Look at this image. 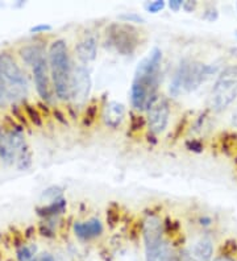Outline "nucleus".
<instances>
[{
  "label": "nucleus",
  "instance_id": "obj_18",
  "mask_svg": "<svg viewBox=\"0 0 237 261\" xmlns=\"http://www.w3.org/2000/svg\"><path fill=\"white\" fill-rule=\"evenodd\" d=\"M65 210H66V201L63 198H58V199L51 202L50 204L37 208L38 214L42 215V217H54V215L65 213Z\"/></svg>",
  "mask_w": 237,
  "mask_h": 261
},
{
  "label": "nucleus",
  "instance_id": "obj_5",
  "mask_svg": "<svg viewBox=\"0 0 237 261\" xmlns=\"http://www.w3.org/2000/svg\"><path fill=\"white\" fill-rule=\"evenodd\" d=\"M237 98V65L225 67L218 76L211 93V107L220 112Z\"/></svg>",
  "mask_w": 237,
  "mask_h": 261
},
{
  "label": "nucleus",
  "instance_id": "obj_36",
  "mask_svg": "<svg viewBox=\"0 0 237 261\" xmlns=\"http://www.w3.org/2000/svg\"><path fill=\"white\" fill-rule=\"evenodd\" d=\"M232 123H233V125H236L237 127V109L234 110L233 115H232Z\"/></svg>",
  "mask_w": 237,
  "mask_h": 261
},
{
  "label": "nucleus",
  "instance_id": "obj_3",
  "mask_svg": "<svg viewBox=\"0 0 237 261\" xmlns=\"http://www.w3.org/2000/svg\"><path fill=\"white\" fill-rule=\"evenodd\" d=\"M214 71L215 69L202 62L189 60L182 61L170 83V94L173 96H179L180 94L194 91Z\"/></svg>",
  "mask_w": 237,
  "mask_h": 261
},
{
  "label": "nucleus",
  "instance_id": "obj_22",
  "mask_svg": "<svg viewBox=\"0 0 237 261\" xmlns=\"http://www.w3.org/2000/svg\"><path fill=\"white\" fill-rule=\"evenodd\" d=\"M119 210L116 208L115 204L110 207L107 210V222L111 227H115L117 223H119Z\"/></svg>",
  "mask_w": 237,
  "mask_h": 261
},
{
  "label": "nucleus",
  "instance_id": "obj_7",
  "mask_svg": "<svg viewBox=\"0 0 237 261\" xmlns=\"http://www.w3.org/2000/svg\"><path fill=\"white\" fill-rule=\"evenodd\" d=\"M25 148V140L19 128L0 127V157L7 164H12L17 161L20 153Z\"/></svg>",
  "mask_w": 237,
  "mask_h": 261
},
{
  "label": "nucleus",
  "instance_id": "obj_34",
  "mask_svg": "<svg viewBox=\"0 0 237 261\" xmlns=\"http://www.w3.org/2000/svg\"><path fill=\"white\" fill-rule=\"evenodd\" d=\"M179 261H196V260H194V258L190 256V253L183 252V253H180L179 255Z\"/></svg>",
  "mask_w": 237,
  "mask_h": 261
},
{
  "label": "nucleus",
  "instance_id": "obj_15",
  "mask_svg": "<svg viewBox=\"0 0 237 261\" xmlns=\"http://www.w3.org/2000/svg\"><path fill=\"white\" fill-rule=\"evenodd\" d=\"M146 261H179V256L171 252L168 243L162 242L152 248H146Z\"/></svg>",
  "mask_w": 237,
  "mask_h": 261
},
{
  "label": "nucleus",
  "instance_id": "obj_25",
  "mask_svg": "<svg viewBox=\"0 0 237 261\" xmlns=\"http://www.w3.org/2000/svg\"><path fill=\"white\" fill-rule=\"evenodd\" d=\"M120 19L124 20V22H144V17L137 15V13H124L120 15Z\"/></svg>",
  "mask_w": 237,
  "mask_h": 261
},
{
  "label": "nucleus",
  "instance_id": "obj_12",
  "mask_svg": "<svg viewBox=\"0 0 237 261\" xmlns=\"http://www.w3.org/2000/svg\"><path fill=\"white\" fill-rule=\"evenodd\" d=\"M125 118V107L119 102H110L103 110V120L110 128H117Z\"/></svg>",
  "mask_w": 237,
  "mask_h": 261
},
{
  "label": "nucleus",
  "instance_id": "obj_24",
  "mask_svg": "<svg viewBox=\"0 0 237 261\" xmlns=\"http://www.w3.org/2000/svg\"><path fill=\"white\" fill-rule=\"evenodd\" d=\"M145 124V121H144V118L142 116H139V115H132V118H130V128L132 130H140Z\"/></svg>",
  "mask_w": 237,
  "mask_h": 261
},
{
  "label": "nucleus",
  "instance_id": "obj_23",
  "mask_svg": "<svg viewBox=\"0 0 237 261\" xmlns=\"http://www.w3.org/2000/svg\"><path fill=\"white\" fill-rule=\"evenodd\" d=\"M146 11L148 12H152V13H157L160 11H162L165 8V2L162 0H155V2H150L145 6Z\"/></svg>",
  "mask_w": 237,
  "mask_h": 261
},
{
  "label": "nucleus",
  "instance_id": "obj_38",
  "mask_svg": "<svg viewBox=\"0 0 237 261\" xmlns=\"http://www.w3.org/2000/svg\"><path fill=\"white\" fill-rule=\"evenodd\" d=\"M236 10H237V3H236Z\"/></svg>",
  "mask_w": 237,
  "mask_h": 261
},
{
  "label": "nucleus",
  "instance_id": "obj_6",
  "mask_svg": "<svg viewBox=\"0 0 237 261\" xmlns=\"http://www.w3.org/2000/svg\"><path fill=\"white\" fill-rule=\"evenodd\" d=\"M107 40L119 53L130 56L140 44V33L128 22H114L107 28Z\"/></svg>",
  "mask_w": 237,
  "mask_h": 261
},
{
  "label": "nucleus",
  "instance_id": "obj_11",
  "mask_svg": "<svg viewBox=\"0 0 237 261\" xmlns=\"http://www.w3.org/2000/svg\"><path fill=\"white\" fill-rule=\"evenodd\" d=\"M164 223L161 219L154 215H150L145 219L142 224V233H144V242L145 248H152L160 243H162V233H164Z\"/></svg>",
  "mask_w": 237,
  "mask_h": 261
},
{
  "label": "nucleus",
  "instance_id": "obj_32",
  "mask_svg": "<svg viewBox=\"0 0 237 261\" xmlns=\"http://www.w3.org/2000/svg\"><path fill=\"white\" fill-rule=\"evenodd\" d=\"M50 25H45V24H41V25H36L31 29V32L38 33V32H46V31H50Z\"/></svg>",
  "mask_w": 237,
  "mask_h": 261
},
{
  "label": "nucleus",
  "instance_id": "obj_28",
  "mask_svg": "<svg viewBox=\"0 0 237 261\" xmlns=\"http://www.w3.org/2000/svg\"><path fill=\"white\" fill-rule=\"evenodd\" d=\"M31 261H56V260H54V257L50 255V253H45L44 252V253H38V255H36Z\"/></svg>",
  "mask_w": 237,
  "mask_h": 261
},
{
  "label": "nucleus",
  "instance_id": "obj_20",
  "mask_svg": "<svg viewBox=\"0 0 237 261\" xmlns=\"http://www.w3.org/2000/svg\"><path fill=\"white\" fill-rule=\"evenodd\" d=\"M31 165V152L28 150V148H24L21 153L17 157V168L19 169H27Z\"/></svg>",
  "mask_w": 237,
  "mask_h": 261
},
{
  "label": "nucleus",
  "instance_id": "obj_4",
  "mask_svg": "<svg viewBox=\"0 0 237 261\" xmlns=\"http://www.w3.org/2000/svg\"><path fill=\"white\" fill-rule=\"evenodd\" d=\"M0 89L4 98L12 100L25 98L28 89L25 75L8 53H0Z\"/></svg>",
  "mask_w": 237,
  "mask_h": 261
},
{
  "label": "nucleus",
  "instance_id": "obj_14",
  "mask_svg": "<svg viewBox=\"0 0 237 261\" xmlns=\"http://www.w3.org/2000/svg\"><path fill=\"white\" fill-rule=\"evenodd\" d=\"M96 50H98L96 40L92 36H86L75 46L76 56L83 64H89V62L94 61L96 58Z\"/></svg>",
  "mask_w": 237,
  "mask_h": 261
},
{
  "label": "nucleus",
  "instance_id": "obj_8",
  "mask_svg": "<svg viewBox=\"0 0 237 261\" xmlns=\"http://www.w3.org/2000/svg\"><path fill=\"white\" fill-rule=\"evenodd\" d=\"M91 90V76L87 69L83 66L73 67L71 86H70V99L75 106H83L90 95Z\"/></svg>",
  "mask_w": 237,
  "mask_h": 261
},
{
  "label": "nucleus",
  "instance_id": "obj_31",
  "mask_svg": "<svg viewBox=\"0 0 237 261\" xmlns=\"http://www.w3.org/2000/svg\"><path fill=\"white\" fill-rule=\"evenodd\" d=\"M183 6V2L182 0H170L169 2V7H170L173 11H179V8H182Z\"/></svg>",
  "mask_w": 237,
  "mask_h": 261
},
{
  "label": "nucleus",
  "instance_id": "obj_13",
  "mask_svg": "<svg viewBox=\"0 0 237 261\" xmlns=\"http://www.w3.org/2000/svg\"><path fill=\"white\" fill-rule=\"evenodd\" d=\"M74 232L81 239H92L96 236H100L103 232V224L99 219H90L89 222H76L74 224Z\"/></svg>",
  "mask_w": 237,
  "mask_h": 261
},
{
  "label": "nucleus",
  "instance_id": "obj_37",
  "mask_svg": "<svg viewBox=\"0 0 237 261\" xmlns=\"http://www.w3.org/2000/svg\"><path fill=\"white\" fill-rule=\"evenodd\" d=\"M4 98V95H3V91H2V89H0V100H2V99Z\"/></svg>",
  "mask_w": 237,
  "mask_h": 261
},
{
  "label": "nucleus",
  "instance_id": "obj_35",
  "mask_svg": "<svg viewBox=\"0 0 237 261\" xmlns=\"http://www.w3.org/2000/svg\"><path fill=\"white\" fill-rule=\"evenodd\" d=\"M214 261H236V260H234V258H232L231 256H223V255H221V256H219V257H216Z\"/></svg>",
  "mask_w": 237,
  "mask_h": 261
},
{
  "label": "nucleus",
  "instance_id": "obj_27",
  "mask_svg": "<svg viewBox=\"0 0 237 261\" xmlns=\"http://www.w3.org/2000/svg\"><path fill=\"white\" fill-rule=\"evenodd\" d=\"M223 251H224L223 256H231L232 253H234L237 251L236 242L234 240H228L224 244V247H223Z\"/></svg>",
  "mask_w": 237,
  "mask_h": 261
},
{
  "label": "nucleus",
  "instance_id": "obj_2",
  "mask_svg": "<svg viewBox=\"0 0 237 261\" xmlns=\"http://www.w3.org/2000/svg\"><path fill=\"white\" fill-rule=\"evenodd\" d=\"M49 66L54 83V91L62 100L70 99V86L73 66L70 62L67 45L63 40H57L49 49Z\"/></svg>",
  "mask_w": 237,
  "mask_h": 261
},
{
  "label": "nucleus",
  "instance_id": "obj_9",
  "mask_svg": "<svg viewBox=\"0 0 237 261\" xmlns=\"http://www.w3.org/2000/svg\"><path fill=\"white\" fill-rule=\"evenodd\" d=\"M170 116V106L165 98H157L148 109V125L154 135L164 132L168 127Z\"/></svg>",
  "mask_w": 237,
  "mask_h": 261
},
{
  "label": "nucleus",
  "instance_id": "obj_29",
  "mask_svg": "<svg viewBox=\"0 0 237 261\" xmlns=\"http://www.w3.org/2000/svg\"><path fill=\"white\" fill-rule=\"evenodd\" d=\"M186 145H187V148H189L190 150H194V152H200V150L203 149L202 143H199V141H196V140L189 141Z\"/></svg>",
  "mask_w": 237,
  "mask_h": 261
},
{
  "label": "nucleus",
  "instance_id": "obj_17",
  "mask_svg": "<svg viewBox=\"0 0 237 261\" xmlns=\"http://www.w3.org/2000/svg\"><path fill=\"white\" fill-rule=\"evenodd\" d=\"M20 56L24 61H25L28 65H32V66H35L37 64L38 61L44 58V51L40 46L37 45H31V46H25V48H22L20 50Z\"/></svg>",
  "mask_w": 237,
  "mask_h": 261
},
{
  "label": "nucleus",
  "instance_id": "obj_33",
  "mask_svg": "<svg viewBox=\"0 0 237 261\" xmlns=\"http://www.w3.org/2000/svg\"><path fill=\"white\" fill-rule=\"evenodd\" d=\"M204 19L209 20V21H214V20L218 19V11L216 10H209L204 13Z\"/></svg>",
  "mask_w": 237,
  "mask_h": 261
},
{
  "label": "nucleus",
  "instance_id": "obj_16",
  "mask_svg": "<svg viewBox=\"0 0 237 261\" xmlns=\"http://www.w3.org/2000/svg\"><path fill=\"white\" fill-rule=\"evenodd\" d=\"M190 256L196 261H211L214 256V244L209 239H200L194 244Z\"/></svg>",
  "mask_w": 237,
  "mask_h": 261
},
{
  "label": "nucleus",
  "instance_id": "obj_30",
  "mask_svg": "<svg viewBox=\"0 0 237 261\" xmlns=\"http://www.w3.org/2000/svg\"><path fill=\"white\" fill-rule=\"evenodd\" d=\"M186 12H193L196 8V2H193V0H187V2H183V6H182Z\"/></svg>",
  "mask_w": 237,
  "mask_h": 261
},
{
  "label": "nucleus",
  "instance_id": "obj_19",
  "mask_svg": "<svg viewBox=\"0 0 237 261\" xmlns=\"http://www.w3.org/2000/svg\"><path fill=\"white\" fill-rule=\"evenodd\" d=\"M36 245H21L17 249V260L19 261H31L35 257L36 253Z\"/></svg>",
  "mask_w": 237,
  "mask_h": 261
},
{
  "label": "nucleus",
  "instance_id": "obj_21",
  "mask_svg": "<svg viewBox=\"0 0 237 261\" xmlns=\"http://www.w3.org/2000/svg\"><path fill=\"white\" fill-rule=\"evenodd\" d=\"M96 115H98V106L95 105H91L87 107V110H86V115H85V120H83V124L85 125H91L92 123L95 121V119H96Z\"/></svg>",
  "mask_w": 237,
  "mask_h": 261
},
{
  "label": "nucleus",
  "instance_id": "obj_1",
  "mask_svg": "<svg viewBox=\"0 0 237 261\" xmlns=\"http://www.w3.org/2000/svg\"><path fill=\"white\" fill-rule=\"evenodd\" d=\"M161 60V50L154 48L137 66L135 80L130 87V100L136 110H148L157 99L155 94L160 80Z\"/></svg>",
  "mask_w": 237,
  "mask_h": 261
},
{
  "label": "nucleus",
  "instance_id": "obj_10",
  "mask_svg": "<svg viewBox=\"0 0 237 261\" xmlns=\"http://www.w3.org/2000/svg\"><path fill=\"white\" fill-rule=\"evenodd\" d=\"M33 80H35V86L38 95L46 102H50L51 87L50 80H49V65H47V61L45 57L41 58L33 66Z\"/></svg>",
  "mask_w": 237,
  "mask_h": 261
},
{
  "label": "nucleus",
  "instance_id": "obj_26",
  "mask_svg": "<svg viewBox=\"0 0 237 261\" xmlns=\"http://www.w3.org/2000/svg\"><path fill=\"white\" fill-rule=\"evenodd\" d=\"M25 110H27V114H28L29 118H31V120L33 121L36 125L42 124V120H41V118H40V115H38V112L36 111V110L32 109V106H27Z\"/></svg>",
  "mask_w": 237,
  "mask_h": 261
}]
</instances>
